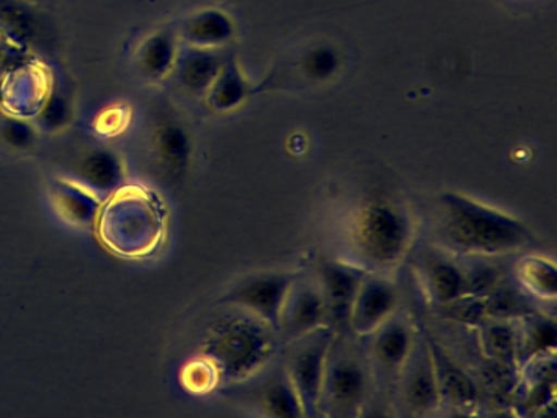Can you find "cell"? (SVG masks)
Segmentation results:
<instances>
[{
	"label": "cell",
	"instance_id": "23",
	"mask_svg": "<svg viewBox=\"0 0 557 418\" xmlns=\"http://www.w3.org/2000/svg\"><path fill=\"white\" fill-rule=\"evenodd\" d=\"M154 150L162 165L171 173L185 172L191 157V137L177 120H165L154 133Z\"/></svg>",
	"mask_w": 557,
	"mask_h": 418
},
{
	"label": "cell",
	"instance_id": "16",
	"mask_svg": "<svg viewBox=\"0 0 557 418\" xmlns=\"http://www.w3.org/2000/svg\"><path fill=\"white\" fill-rule=\"evenodd\" d=\"M227 56L221 49L195 48L185 45L178 51L174 72L178 85L190 95H207L220 74Z\"/></svg>",
	"mask_w": 557,
	"mask_h": 418
},
{
	"label": "cell",
	"instance_id": "6",
	"mask_svg": "<svg viewBox=\"0 0 557 418\" xmlns=\"http://www.w3.org/2000/svg\"><path fill=\"white\" fill-rule=\"evenodd\" d=\"M419 330L409 316L397 310L380 329L363 340L373 371L374 389L393 397L397 379L416 345Z\"/></svg>",
	"mask_w": 557,
	"mask_h": 418
},
{
	"label": "cell",
	"instance_id": "18",
	"mask_svg": "<svg viewBox=\"0 0 557 418\" xmlns=\"http://www.w3.org/2000/svg\"><path fill=\"white\" fill-rule=\"evenodd\" d=\"M515 284L534 303L553 304L557 297V270L550 258L524 255L515 265Z\"/></svg>",
	"mask_w": 557,
	"mask_h": 418
},
{
	"label": "cell",
	"instance_id": "3",
	"mask_svg": "<svg viewBox=\"0 0 557 418\" xmlns=\"http://www.w3.org/2000/svg\"><path fill=\"white\" fill-rule=\"evenodd\" d=\"M416 235L412 216L400 202L387 198L364 201L348 222V247L367 271L389 273L409 254Z\"/></svg>",
	"mask_w": 557,
	"mask_h": 418
},
{
	"label": "cell",
	"instance_id": "2",
	"mask_svg": "<svg viewBox=\"0 0 557 418\" xmlns=\"http://www.w3.org/2000/svg\"><path fill=\"white\" fill-rule=\"evenodd\" d=\"M282 352L278 332L253 314L227 306L208 330L205 359L214 366L220 381L239 384L259 374Z\"/></svg>",
	"mask_w": 557,
	"mask_h": 418
},
{
	"label": "cell",
	"instance_id": "11",
	"mask_svg": "<svg viewBox=\"0 0 557 418\" xmlns=\"http://www.w3.org/2000/svg\"><path fill=\"white\" fill-rule=\"evenodd\" d=\"M400 293L387 273L368 271L351 306L347 332L367 339L399 310Z\"/></svg>",
	"mask_w": 557,
	"mask_h": 418
},
{
	"label": "cell",
	"instance_id": "22",
	"mask_svg": "<svg viewBox=\"0 0 557 418\" xmlns=\"http://www.w3.org/2000/svg\"><path fill=\"white\" fill-rule=\"evenodd\" d=\"M475 330H478L479 349L485 359L520 369L517 320L485 319L475 327Z\"/></svg>",
	"mask_w": 557,
	"mask_h": 418
},
{
	"label": "cell",
	"instance_id": "9",
	"mask_svg": "<svg viewBox=\"0 0 557 418\" xmlns=\"http://www.w3.org/2000/svg\"><path fill=\"white\" fill-rule=\"evenodd\" d=\"M233 389L239 392L240 398L250 404V407L267 417H306L298 392L282 359L276 358L259 374L239 384H233Z\"/></svg>",
	"mask_w": 557,
	"mask_h": 418
},
{
	"label": "cell",
	"instance_id": "7",
	"mask_svg": "<svg viewBox=\"0 0 557 418\" xmlns=\"http://www.w3.org/2000/svg\"><path fill=\"white\" fill-rule=\"evenodd\" d=\"M393 397L404 414L417 417L433 414L442 407L432 352L422 330L417 333L416 345L400 371Z\"/></svg>",
	"mask_w": 557,
	"mask_h": 418
},
{
	"label": "cell",
	"instance_id": "14",
	"mask_svg": "<svg viewBox=\"0 0 557 418\" xmlns=\"http://www.w3.org/2000/svg\"><path fill=\"white\" fill-rule=\"evenodd\" d=\"M436 379H438L442 407L455 408L459 411H472L481 405V389L478 379L472 376L455 356L433 336L426 335Z\"/></svg>",
	"mask_w": 557,
	"mask_h": 418
},
{
	"label": "cell",
	"instance_id": "15",
	"mask_svg": "<svg viewBox=\"0 0 557 418\" xmlns=\"http://www.w3.org/2000/svg\"><path fill=\"white\" fill-rule=\"evenodd\" d=\"M237 26L233 16L221 9H203L182 20L178 38L195 48L223 49L236 38Z\"/></svg>",
	"mask_w": 557,
	"mask_h": 418
},
{
	"label": "cell",
	"instance_id": "19",
	"mask_svg": "<svg viewBox=\"0 0 557 418\" xmlns=\"http://www.w3.org/2000/svg\"><path fill=\"white\" fill-rule=\"evenodd\" d=\"M518 325V366L527 365L531 359L556 353V322L553 317L541 310L517 319Z\"/></svg>",
	"mask_w": 557,
	"mask_h": 418
},
{
	"label": "cell",
	"instance_id": "17",
	"mask_svg": "<svg viewBox=\"0 0 557 418\" xmlns=\"http://www.w3.org/2000/svg\"><path fill=\"white\" fill-rule=\"evenodd\" d=\"M256 85L244 74L236 56H227L223 69L214 78L213 85L205 97L214 111L227 113V111L243 107L256 94Z\"/></svg>",
	"mask_w": 557,
	"mask_h": 418
},
{
	"label": "cell",
	"instance_id": "24",
	"mask_svg": "<svg viewBox=\"0 0 557 418\" xmlns=\"http://www.w3.org/2000/svg\"><path fill=\"white\" fill-rule=\"evenodd\" d=\"M298 71L311 84L334 81L342 69V54L332 42H314L299 54Z\"/></svg>",
	"mask_w": 557,
	"mask_h": 418
},
{
	"label": "cell",
	"instance_id": "25",
	"mask_svg": "<svg viewBox=\"0 0 557 418\" xmlns=\"http://www.w3.org/2000/svg\"><path fill=\"white\" fill-rule=\"evenodd\" d=\"M487 319L517 320L534 312V300L523 293L517 284L498 283L484 296Z\"/></svg>",
	"mask_w": 557,
	"mask_h": 418
},
{
	"label": "cell",
	"instance_id": "27",
	"mask_svg": "<svg viewBox=\"0 0 557 418\" xmlns=\"http://www.w3.org/2000/svg\"><path fill=\"white\" fill-rule=\"evenodd\" d=\"M185 381H187V385L191 391L207 392L208 389L214 388L220 382V376H218L214 366L203 358L201 361L190 365Z\"/></svg>",
	"mask_w": 557,
	"mask_h": 418
},
{
	"label": "cell",
	"instance_id": "12",
	"mask_svg": "<svg viewBox=\"0 0 557 418\" xmlns=\"http://www.w3.org/2000/svg\"><path fill=\"white\" fill-rule=\"evenodd\" d=\"M416 276L429 303L442 309L469 296L468 268L448 254L426 251L420 255Z\"/></svg>",
	"mask_w": 557,
	"mask_h": 418
},
{
	"label": "cell",
	"instance_id": "20",
	"mask_svg": "<svg viewBox=\"0 0 557 418\" xmlns=\"http://www.w3.org/2000/svg\"><path fill=\"white\" fill-rule=\"evenodd\" d=\"M0 25L27 45L45 46L50 39V25L28 0H0Z\"/></svg>",
	"mask_w": 557,
	"mask_h": 418
},
{
	"label": "cell",
	"instance_id": "29",
	"mask_svg": "<svg viewBox=\"0 0 557 418\" xmlns=\"http://www.w3.org/2000/svg\"><path fill=\"white\" fill-rule=\"evenodd\" d=\"M28 2H38V0H28Z\"/></svg>",
	"mask_w": 557,
	"mask_h": 418
},
{
	"label": "cell",
	"instance_id": "21",
	"mask_svg": "<svg viewBox=\"0 0 557 418\" xmlns=\"http://www.w3.org/2000/svg\"><path fill=\"white\" fill-rule=\"evenodd\" d=\"M181 38L177 28H162L152 33L143 41L138 51V67L145 77L151 81H161L174 71Z\"/></svg>",
	"mask_w": 557,
	"mask_h": 418
},
{
	"label": "cell",
	"instance_id": "4",
	"mask_svg": "<svg viewBox=\"0 0 557 418\" xmlns=\"http://www.w3.org/2000/svg\"><path fill=\"white\" fill-rule=\"evenodd\" d=\"M374 391L373 371L363 340L347 330L335 333L325 361L318 414L327 417L360 415Z\"/></svg>",
	"mask_w": 557,
	"mask_h": 418
},
{
	"label": "cell",
	"instance_id": "13",
	"mask_svg": "<svg viewBox=\"0 0 557 418\" xmlns=\"http://www.w3.org/2000/svg\"><path fill=\"white\" fill-rule=\"evenodd\" d=\"M367 273L351 261H319L314 276L327 304L329 325L335 332L347 330L351 306Z\"/></svg>",
	"mask_w": 557,
	"mask_h": 418
},
{
	"label": "cell",
	"instance_id": "10",
	"mask_svg": "<svg viewBox=\"0 0 557 418\" xmlns=\"http://www.w3.org/2000/svg\"><path fill=\"white\" fill-rule=\"evenodd\" d=\"M324 325H329V310L321 286L314 274L298 273L280 316V342L283 346Z\"/></svg>",
	"mask_w": 557,
	"mask_h": 418
},
{
	"label": "cell",
	"instance_id": "1",
	"mask_svg": "<svg viewBox=\"0 0 557 418\" xmlns=\"http://www.w3.org/2000/svg\"><path fill=\"white\" fill-rule=\"evenodd\" d=\"M438 229L445 247L461 257H505L536 244L520 219L456 192L440 195Z\"/></svg>",
	"mask_w": 557,
	"mask_h": 418
},
{
	"label": "cell",
	"instance_id": "5",
	"mask_svg": "<svg viewBox=\"0 0 557 418\" xmlns=\"http://www.w3.org/2000/svg\"><path fill=\"white\" fill-rule=\"evenodd\" d=\"M335 333L331 325H324L282 346L283 366L298 392L305 415H318L325 361Z\"/></svg>",
	"mask_w": 557,
	"mask_h": 418
},
{
	"label": "cell",
	"instance_id": "26",
	"mask_svg": "<svg viewBox=\"0 0 557 418\" xmlns=\"http://www.w3.org/2000/svg\"><path fill=\"white\" fill-rule=\"evenodd\" d=\"M83 172L86 175L87 182L100 186V188L113 185V180H115L116 175L115 165H113L112 159H109V156H106V153L90 156L84 162Z\"/></svg>",
	"mask_w": 557,
	"mask_h": 418
},
{
	"label": "cell",
	"instance_id": "8",
	"mask_svg": "<svg viewBox=\"0 0 557 418\" xmlns=\"http://www.w3.org/2000/svg\"><path fill=\"white\" fill-rule=\"evenodd\" d=\"M296 276L298 273L295 271H265V273L249 274L234 284L220 303L253 314L278 332L283 304Z\"/></svg>",
	"mask_w": 557,
	"mask_h": 418
},
{
	"label": "cell",
	"instance_id": "28",
	"mask_svg": "<svg viewBox=\"0 0 557 418\" xmlns=\"http://www.w3.org/2000/svg\"><path fill=\"white\" fill-rule=\"evenodd\" d=\"M5 134H8L9 143L12 144H21V140L30 139V130L27 131V127L22 126L21 123H11L8 127H5Z\"/></svg>",
	"mask_w": 557,
	"mask_h": 418
}]
</instances>
